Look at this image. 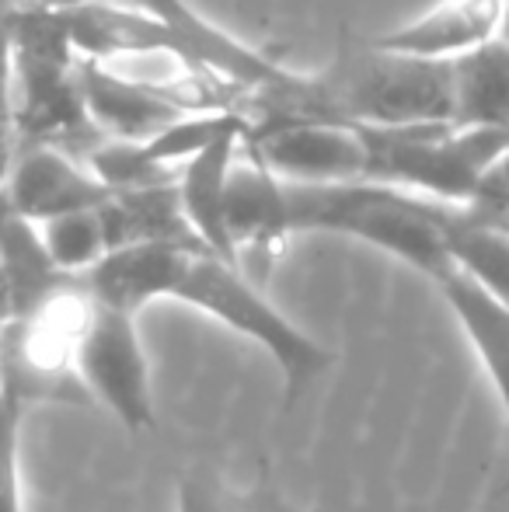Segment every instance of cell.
I'll use <instances>...</instances> for the list:
<instances>
[{
	"instance_id": "cell-2",
	"label": "cell",
	"mask_w": 509,
	"mask_h": 512,
	"mask_svg": "<svg viewBox=\"0 0 509 512\" xmlns=\"http://www.w3.org/2000/svg\"><path fill=\"white\" fill-rule=\"evenodd\" d=\"M286 206H290V230H328L367 241L401 258L433 283L454 272L443 241V223L454 209L447 203L374 182H349L286 185Z\"/></svg>"
},
{
	"instance_id": "cell-5",
	"label": "cell",
	"mask_w": 509,
	"mask_h": 512,
	"mask_svg": "<svg viewBox=\"0 0 509 512\" xmlns=\"http://www.w3.org/2000/svg\"><path fill=\"white\" fill-rule=\"evenodd\" d=\"M356 129L367 140V182L447 206H468L482 175L509 147V129H468L450 122Z\"/></svg>"
},
{
	"instance_id": "cell-21",
	"label": "cell",
	"mask_w": 509,
	"mask_h": 512,
	"mask_svg": "<svg viewBox=\"0 0 509 512\" xmlns=\"http://www.w3.org/2000/svg\"><path fill=\"white\" fill-rule=\"evenodd\" d=\"M14 150H18L14 129L7 122H0V213H4V182H7V171H11Z\"/></svg>"
},
{
	"instance_id": "cell-19",
	"label": "cell",
	"mask_w": 509,
	"mask_h": 512,
	"mask_svg": "<svg viewBox=\"0 0 509 512\" xmlns=\"http://www.w3.org/2000/svg\"><path fill=\"white\" fill-rule=\"evenodd\" d=\"M252 499L227 492L213 474H185L178 485V512H248Z\"/></svg>"
},
{
	"instance_id": "cell-18",
	"label": "cell",
	"mask_w": 509,
	"mask_h": 512,
	"mask_svg": "<svg viewBox=\"0 0 509 512\" xmlns=\"http://www.w3.org/2000/svg\"><path fill=\"white\" fill-rule=\"evenodd\" d=\"M21 408L14 398L0 391V512H21V485H18V432Z\"/></svg>"
},
{
	"instance_id": "cell-23",
	"label": "cell",
	"mask_w": 509,
	"mask_h": 512,
	"mask_svg": "<svg viewBox=\"0 0 509 512\" xmlns=\"http://www.w3.org/2000/svg\"><path fill=\"white\" fill-rule=\"evenodd\" d=\"M14 321V307H11V293H7V283L4 276H0V338H4L7 324Z\"/></svg>"
},
{
	"instance_id": "cell-12",
	"label": "cell",
	"mask_w": 509,
	"mask_h": 512,
	"mask_svg": "<svg viewBox=\"0 0 509 512\" xmlns=\"http://www.w3.org/2000/svg\"><path fill=\"white\" fill-rule=\"evenodd\" d=\"M248 133H234L224 140L210 143L206 150H199L182 171H178V203L182 213L189 220L192 234L199 237L206 251H213L224 262H234V248L231 237H227V223H224V196H227V175H231V164L238 157V147Z\"/></svg>"
},
{
	"instance_id": "cell-20",
	"label": "cell",
	"mask_w": 509,
	"mask_h": 512,
	"mask_svg": "<svg viewBox=\"0 0 509 512\" xmlns=\"http://www.w3.org/2000/svg\"><path fill=\"white\" fill-rule=\"evenodd\" d=\"M14 102V0H0V122L11 126Z\"/></svg>"
},
{
	"instance_id": "cell-10",
	"label": "cell",
	"mask_w": 509,
	"mask_h": 512,
	"mask_svg": "<svg viewBox=\"0 0 509 512\" xmlns=\"http://www.w3.org/2000/svg\"><path fill=\"white\" fill-rule=\"evenodd\" d=\"M503 35V0H436L422 18L374 39L377 49L408 60L457 63Z\"/></svg>"
},
{
	"instance_id": "cell-13",
	"label": "cell",
	"mask_w": 509,
	"mask_h": 512,
	"mask_svg": "<svg viewBox=\"0 0 509 512\" xmlns=\"http://www.w3.org/2000/svg\"><path fill=\"white\" fill-rule=\"evenodd\" d=\"M436 286H440L447 307L457 314L464 335L471 338V349L482 359L485 373H489L492 387H496L499 401H503L509 425V307L492 300L482 286L464 279L461 272H450ZM503 495H509V474L503 481Z\"/></svg>"
},
{
	"instance_id": "cell-9",
	"label": "cell",
	"mask_w": 509,
	"mask_h": 512,
	"mask_svg": "<svg viewBox=\"0 0 509 512\" xmlns=\"http://www.w3.org/2000/svg\"><path fill=\"white\" fill-rule=\"evenodd\" d=\"M109 196L81 157L56 147H18L4 182V213L39 227L56 216L105 206Z\"/></svg>"
},
{
	"instance_id": "cell-4",
	"label": "cell",
	"mask_w": 509,
	"mask_h": 512,
	"mask_svg": "<svg viewBox=\"0 0 509 512\" xmlns=\"http://www.w3.org/2000/svg\"><path fill=\"white\" fill-rule=\"evenodd\" d=\"M314 91L325 119L346 126L412 129L454 119L450 63L408 60L384 53L374 42L342 53L314 77Z\"/></svg>"
},
{
	"instance_id": "cell-8",
	"label": "cell",
	"mask_w": 509,
	"mask_h": 512,
	"mask_svg": "<svg viewBox=\"0 0 509 512\" xmlns=\"http://www.w3.org/2000/svg\"><path fill=\"white\" fill-rule=\"evenodd\" d=\"M224 223L234 248V262H238V269L245 276H248V265L252 269H265L279 255L286 237L293 234L290 206H286V185L258 161L245 140H241L238 157L231 164V175H227Z\"/></svg>"
},
{
	"instance_id": "cell-7",
	"label": "cell",
	"mask_w": 509,
	"mask_h": 512,
	"mask_svg": "<svg viewBox=\"0 0 509 512\" xmlns=\"http://www.w3.org/2000/svg\"><path fill=\"white\" fill-rule=\"evenodd\" d=\"M245 143L286 185L367 182V140L346 122H279L248 133Z\"/></svg>"
},
{
	"instance_id": "cell-1",
	"label": "cell",
	"mask_w": 509,
	"mask_h": 512,
	"mask_svg": "<svg viewBox=\"0 0 509 512\" xmlns=\"http://www.w3.org/2000/svg\"><path fill=\"white\" fill-rule=\"evenodd\" d=\"M81 286L95 304L133 314L154 300H178L210 314L238 335L252 338L276 359L283 373L286 411L335 363L321 342L297 328L286 314L265 300V293L238 265L224 262L203 248H171V244H140L105 255Z\"/></svg>"
},
{
	"instance_id": "cell-11",
	"label": "cell",
	"mask_w": 509,
	"mask_h": 512,
	"mask_svg": "<svg viewBox=\"0 0 509 512\" xmlns=\"http://www.w3.org/2000/svg\"><path fill=\"white\" fill-rule=\"evenodd\" d=\"M98 220H102L109 255L123 248H140V244L203 248L199 237L192 234L189 220H185L175 185L116 192V196H109V203L98 206Z\"/></svg>"
},
{
	"instance_id": "cell-16",
	"label": "cell",
	"mask_w": 509,
	"mask_h": 512,
	"mask_svg": "<svg viewBox=\"0 0 509 512\" xmlns=\"http://www.w3.org/2000/svg\"><path fill=\"white\" fill-rule=\"evenodd\" d=\"M443 241L454 272L509 307V234L475 220L464 206H454L443 223Z\"/></svg>"
},
{
	"instance_id": "cell-6",
	"label": "cell",
	"mask_w": 509,
	"mask_h": 512,
	"mask_svg": "<svg viewBox=\"0 0 509 512\" xmlns=\"http://www.w3.org/2000/svg\"><path fill=\"white\" fill-rule=\"evenodd\" d=\"M77 377L91 405H105L129 432L154 429L150 366L133 314L91 304V317L77 342Z\"/></svg>"
},
{
	"instance_id": "cell-14",
	"label": "cell",
	"mask_w": 509,
	"mask_h": 512,
	"mask_svg": "<svg viewBox=\"0 0 509 512\" xmlns=\"http://www.w3.org/2000/svg\"><path fill=\"white\" fill-rule=\"evenodd\" d=\"M454 126L509 129V42L496 39L450 63Z\"/></svg>"
},
{
	"instance_id": "cell-24",
	"label": "cell",
	"mask_w": 509,
	"mask_h": 512,
	"mask_svg": "<svg viewBox=\"0 0 509 512\" xmlns=\"http://www.w3.org/2000/svg\"><path fill=\"white\" fill-rule=\"evenodd\" d=\"M499 39L509 42V0H503V35H499Z\"/></svg>"
},
{
	"instance_id": "cell-17",
	"label": "cell",
	"mask_w": 509,
	"mask_h": 512,
	"mask_svg": "<svg viewBox=\"0 0 509 512\" xmlns=\"http://www.w3.org/2000/svg\"><path fill=\"white\" fill-rule=\"evenodd\" d=\"M39 237H42L46 255L53 258V265L70 279H81L84 272H91L109 255L98 209L67 213V216H56V220L39 223Z\"/></svg>"
},
{
	"instance_id": "cell-22",
	"label": "cell",
	"mask_w": 509,
	"mask_h": 512,
	"mask_svg": "<svg viewBox=\"0 0 509 512\" xmlns=\"http://www.w3.org/2000/svg\"><path fill=\"white\" fill-rule=\"evenodd\" d=\"M248 512H307V509L290 506L279 492H269V488H265V492L252 495V506H248Z\"/></svg>"
},
{
	"instance_id": "cell-3",
	"label": "cell",
	"mask_w": 509,
	"mask_h": 512,
	"mask_svg": "<svg viewBox=\"0 0 509 512\" xmlns=\"http://www.w3.org/2000/svg\"><path fill=\"white\" fill-rule=\"evenodd\" d=\"M18 147H56L88 157L102 143L81 95V56L60 11L14 4V102Z\"/></svg>"
},
{
	"instance_id": "cell-15",
	"label": "cell",
	"mask_w": 509,
	"mask_h": 512,
	"mask_svg": "<svg viewBox=\"0 0 509 512\" xmlns=\"http://www.w3.org/2000/svg\"><path fill=\"white\" fill-rule=\"evenodd\" d=\"M0 276L11 293L14 321L39 310L53 293L70 286L74 279L63 276L53 258L42 248L39 227L14 213H0Z\"/></svg>"
}]
</instances>
